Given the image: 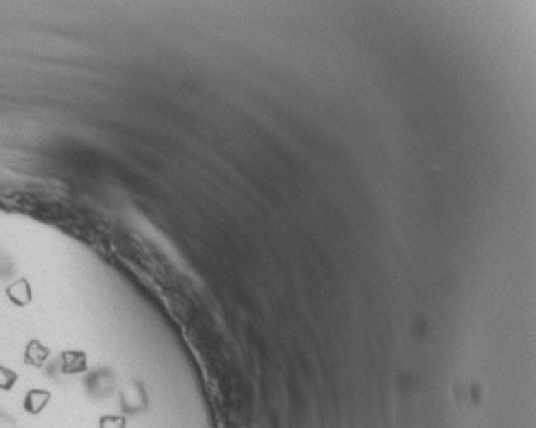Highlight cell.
<instances>
[{
    "label": "cell",
    "mask_w": 536,
    "mask_h": 428,
    "mask_svg": "<svg viewBox=\"0 0 536 428\" xmlns=\"http://www.w3.org/2000/svg\"><path fill=\"white\" fill-rule=\"evenodd\" d=\"M50 398H51V394L48 391H39V389L29 391L24 399V409L29 414H39L44 408H46Z\"/></svg>",
    "instance_id": "cell-1"
},
{
    "label": "cell",
    "mask_w": 536,
    "mask_h": 428,
    "mask_svg": "<svg viewBox=\"0 0 536 428\" xmlns=\"http://www.w3.org/2000/svg\"><path fill=\"white\" fill-rule=\"evenodd\" d=\"M128 420L123 414H104L99 420V428H126Z\"/></svg>",
    "instance_id": "cell-2"
},
{
    "label": "cell",
    "mask_w": 536,
    "mask_h": 428,
    "mask_svg": "<svg viewBox=\"0 0 536 428\" xmlns=\"http://www.w3.org/2000/svg\"><path fill=\"white\" fill-rule=\"evenodd\" d=\"M16 382V374L0 369V389H11Z\"/></svg>",
    "instance_id": "cell-3"
}]
</instances>
